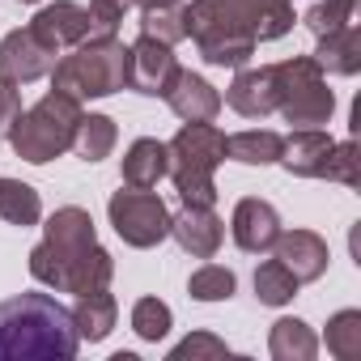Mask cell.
I'll return each instance as SVG.
<instances>
[{
    "label": "cell",
    "instance_id": "obj_4",
    "mask_svg": "<svg viewBox=\"0 0 361 361\" xmlns=\"http://www.w3.org/2000/svg\"><path fill=\"white\" fill-rule=\"evenodd\" d=\"M77 123H81V102L51 90V94H43L30 111L18 115V123L9 128V145H13V153H18L22 161L47 166L51 157H60L64 149H73Z\"/></svg>",
    "mask_w": 361,
    "mask_h": 361
},
{
    "label": "cell",
    "instance_id": "obj_29",
    "mask_svg": "<svg viewBox=\"0 0 361 361\" xmlns=\"http://www.w3.org/2000/svg\"><path fill=\"white\" fill-rule=\"evenodd\" d=\"M234 289H238V276H234L230 268H221V264H204V268H196L192 281H188V293H192L196 302H230Z\"/></svg>",
    "mask_w": 361,
    "mask_h": 361
},
{
    "label": "cell",
    "instance_id": "obj_7",
    "mask_svg": "<svg viewBox=\"0 0 361 361\" xmlns=\"http://www.w3.org/2000/svg\"><path fill=\"white\" fill-rule=\"evenodd\" d=\"M276 68V111L285 115V123L293 128H319L331 119L336 111V94L327 90L323 68L314 64V56H293L272 64Z\"/></svg>",
    "mask_w": 361,
    "mask_h": 361
},
{
    "label": "cell",
    "instance_id": "obj_35",
    "mask_svg": "<svg viewBox=\"0 0 361 361\" xmlns=\"http://www.w3.org/2000/svg\"><path fill=\"white\" fill-rule=\"evenodd\" d=\"M132 5H136V0H90V13H94L98 35H115L119 22H123V13H128Z\"/></svg>",
    "mask_w": 361,
    "mask_h": 361
},
{
    "label": "cell",
    "instance_id": "obj_27",
    "mask_svg": "<svg viewBox=\"0 0 361 361\" xmlns=\"http://www.w3.org/2000/svg\"><path fill=\"white\" fill-rule=\"evenodd\" d=\"M293 293H298V276L281 259H268L255 268V298L264 306H285V302H293Z\"/></svg>",
    "mask_w": 361,
    "mask_h": 361
},
{
    "label": "cell",
    "instance_id": "obj_3",
    "mask_svg": "<svg viewBox=\"0 0 361 361\" xmlns=\"http://www.w3.org/2000/svg\"><path fill=\"white\" fill-rule=\"evenodd\" d=\"M170 149V178L174 192L192 209H213L217 204V166L226 161V132L213 123H183L178 136L166 145Z\"/></svg>",
    "mask_w": 361,
    "mask_h": 361
},
{
    "label": "cell",
    "instance_id": "obj_5",
    "mask_svg": "<svg viewBox=\"0 0 361 361\" xmlns=\"http://www.w3.org/2000/svg\"><path fill=\"white\" fill-rule=\"evenodd\" d=\"M183 26L200 60L213 68H243L259 47L255 35L230 9V0H192V5H183Z\"/></svg>",
    "mask_w": 361,
    "mask_h": 361
},
{
    "label": "cell",
    "instance_id": "obj_2",
    "mask_svg": "<svg viewBox=\"0 0 361 361\" xmlns=\"http://www.w3.org/2000/svg\"><path fill=\"white\" fill-rule=\"evenodd\" d=\"M128 68H132V51L115 35H98V39H85V43L68 47V56L56 60L51 90L68 94L77 102L111 98V94L128 90Z\"/></svg>",
    "mask_w": 361,
    "mask_h": 361
},
{
    "label": "cell",
    "instance_id": "obj_16",
    "mask_svg": "<svg viewBox=\"0 0 361 361\" xmlns=\"http://www.w3.org/2000/svg\"><path fill=\"white\" fill-rule=\"evenodd\" d=\"M276 259L298 276V285H306V281H319L323 272H327V243L314 234V230H281V238H276Z\"/></svg>",
    "mask_w": 361,
    "mask_h": 361
},
{
    "label": "cell",
    "instance_id": "obj_28",
    "mask_svg": "<svg viewBox=\"0 0 361 361\" xmlns=\"http://www.w3.org/2000/svg\"><path fill=\"white\" fill-rule=\"evenodd\" d=\"M327 353L336 361L361 357V310H336L327 319Z\"/></svg>",
    "mask_w": 361,
    "mask_h": 361
},
{
    "label": "cell",
    "instance_id": "obj_36",
    "mask_svg": "<svg viewBox=\"0 0 361 361\" xmlns=\"http://www.w3.org/2000/svg\"><path fill=\"white\" fill-rule=\"evenodd\" d=\"M18 115H22V85L0 77V140H9V128L18 123Z\"/></svg>",
    "mask_w": 361,
    "mask_h": 361
},
{
    "label": "cell",
    "instance_id": "obj_25",
    "mask_svg": "<svg viewBox=\"0 0 361 361\" xmlns=\"http://www.w3.org/2000/svg\"><path fill=\"white\" fill-rule=\"evenodd\" d=\"M43 238L56 243V247H85V243H98L94 217H90L85 209H77V204L56 209V213L47 217V226H43Z\"/></svg>",
    "mask_w": 361,
    "mask_h": 361
},
{
    "label": "cell",
    "instance_id": "obj_24",
    "mask_svg": "<svg viewBox=\"0 0 361 361\" xmlns=\"http://www.w3.org/2000/svg\"><path fill=\"white\" fill-rule=\"evenodd\" d=\"M0 217H5L9 226H39L43 217V200L30 183H22V178H0Z\"/></svg>",
    "mask_w": 361,
    "mask_h": 361
},
{
    "label": "cell",
    "instance_id": "obj_37",
    "mask_svg": "<svg viewBox=\"0 0 361 361\" xmlns=\"http://www.w3.org/2000/svg\"><path fill=\"white\" fill-rule=\"evenodd\" d=\"M140 9H161V5H178V0H136Z\"/></svg>",
    "mask_w": 361,
    "mask_h": 361
},
{
    "label": "cell",
    "instance_id": "obj_34",
    "mask_svg": "<svg viewBox=\"0 0 361 361\" xmlns=\"http://www.w3.org/2000/svg\"><path fill=\"white\" fill-rule=\"evenodd\" d=\"M188 357H192V361H200V357H213V361H217V357H230V348H226V340H217L213 331H196V336H188L183 344L170 348V361H188Z\"/></svg>",
    "mask_w": 361,
    "mask_h": 361
},
{
    "label": "cell",
    "instance_id": "obj_26",
    "mask_svg": "<svg viewBox=\"0 0 361 361\" xmlns=\"http://www.w3.org/2000/svg\"><path fill=\"white\" fill-rule=\"evenodd\" d=\"M115 140H119V128H115L111 115H81L77 136H73V149L85 161H102V157H111Z\"/></svg>",
    "mask_w": 361,
    "mask_h": 361
},
{
    "label": "cell",
    "instance_id": "obj_18",
    "mask_svg": "<svg viewBox=\"0 0 361 361\" xmlns=\"http://www.w3.org/2000/svg\"><path fill=\"white\" fill-rule=\"evenodd\" d=\"M230 9L255 35V43H272L293 30V0H230Z\"/></svg>",
    "mask_w": 361,
    "mask_h": 361
},
{
    "label": "cell",
    "instance_id": "obj_33",
    "mask_svg": "<svg viewBox=\"0 0 361 361\" xmlns=\"http://www.w3.org/2000/svg\"><path fill=\"white\" fill-rule=\"evenodd\" d=\"M361 157H357V145L344 140V145H331L327 161H323V178H331V183H344V188H357L361 183Z\"/></svg>",
    "mask_w": 361,
    "mask_h": 361
},
{
    "label": "cell",
    "instance_id": "obj_19",
    "mask_svg": "<svg viewBox=\"0 0 361 361\" xmlns=\"http://www.w3.org/2000/svg\"><path fill=\"white\" fill-rule=\"evenodd\" d=\"M166 170H170V149L153 136H140L123 153V188H157Z\"/></svg>",
    "mask_w": 361,
    "mask_h": 361
},
{
    "label": "cell",
    "instance_id": "obj_11",
    "mask_svg": "<svg viewBox=\"0 0 361 361\" xmlns=\"http://www.w3.org/2000/svg\"><path fill=\"white\" fill-rule=\"evenodd\" d=\"M30 30H35L56 56L68 51V47H77V43H85V39H98L94 13H90L85 5H73V0H56V5L39 9L35 22H30Z\"/></svg>",
    "mask_w": 361,
    "mask_h": 361
},
{
    "label": "cell",
    "instance_id": "obj_13",
    "mask_svg": "<svg viewBox=\"0 0 361 361\" xmlns=\"http://www.w3.org/2000/svg\"><path fill=\"white\" fill-rule=\"evenodd\" d=\"M276 68L272 64H259V68H238V77L230 81L226 90V102L243 115V119H264L276 111Z\"/></svg>",
    "mask_w": 361,
    "mask_h": 361
},
{
    "label": "cell",
    "instance_id": "obj_14",
    "mask_svg": "<svg viewBox=\"0 0 361 361\" xmlns=\"http://www.w3.org/2000/svg\"><path fill=\"white\" fill-rule=\"evenodd\" d=\"M170 234H174V243L183 247L188 255L213 259V255L221 251V243H226V221H221L213 209H192V204H183V213L170 217Z\"/></svg>",
    "mask_w": 361,
    "mask_h": 361
},
{
    "label": "cell",
    "instance_id": "obj_12",
    "mask_svg": "<svg viewBox=\"0 0 361 361\" xmlns=\"http://www.w3.org/2000/svg\"><path fill=\"white\" fill-rule=\"evenodd\" d=\"M230 230H234V243H238L247 255H264V251H272L276 238H281V217H276V209H272L268 200L247 196V200L234 204Z\"/></svg>",
    "mask_w": 361,
    "mask_h": 361
},
{
    "label": "cell",
    "instance_id": "obj_23",
    "mask_svg": "<svg viewBox=\"0 0 361 361\" xmlns=\"http://www.w3.org/2000/svg\"><path fill=\"white\" fill-rule=\"evenodd\" d=\"M281 132L272 128H247V132H234L226 136V157L243 161V166H272L281 157Z\"/></svg>",
    "mask_w": 361,
    "mask_h": 361
},
{
    "label": "cell",
    "instance_id": "obj_1",
    "mask_svg": "<svg viewBox=\"0 0 361 361\" xmlns=\"http://www.w3.org/2000/svg\"><path fill=\"white\" fill-rule=\"evenodd\" d=\"M81 348L73 310L51 293H18L0 302V361H73Z\"/></svg>",
    "mask_w": 361,
    "mask_h": 361
},
{
    "label": "cell",
    "instance_id": "obj_10",
    "mask_svg": "<svg viewBox=\"0 0 361 361\" xmlns=\"http://www.w3.org/2000/svg\"><path fill=\"white\" fill-rule=\"evenodd\" d=\"M132 68H128V85L145 98H166V90L174 85L178 77V60H174V47L170 43H157L149 35H140L132 47Z\"/></svg>",
    "mask_w": 361,
    "mask_h": 361
},
{
    "label": "cell",
    "instance_id": "obj_8",
    "mask_svg": "<svg viewBox=\"0 0 361 361\" xmlns=\"http://www.w3.org/2000/svg\"><path fill=\"white\" fill-rule=\"evenodd\" d=\"M106 217L115 226V234L136 247L149 251L161 238H170V209L161 204V196H153V188H123L106 200Z\"/></svg>",
    "mask_w": 361,
    "mask_h": 361
},
{
    "label": "cell",
    "instance_id": "obj_38",
    "mask_svg": "<svg viewBox=\"0 0 361 361\" xmlns=\"http://www.w3.org/2000/svg\"><path fill=\"white\" fill-rule=\"evenodd\" d=\"M22 5H39V0H22Z\"/></svg>",
    "mask_w": 361,
    "mask_h": 361
},
{
    "label": "cell",
    "instance_id": "obj_21",
    "mask_svg": "<svg viewBox=\"0 0 361 361\" xmlns=\"http://www.w3.org/2000/svg\"><path fill=\"white\" fill-rule=\"evenodd\" d=\"M115 319H119V302H115L106 289L81 293V298H77V306H73L77 336H81V340H90V344L106 340V336H111V327H115Z\"/></svg>",
    "mask_w": 361,
    "mask_h": 361
},
{
    "label": "cell",
    "instance_id": "obj_31",
    "mask_svg": "<svg viewBox=\"0 0 361 361\" xmlns=\"http://www.w3.org/2000/svg\"><path fill=\"white\" fill-rule=\"evenodd\" d=\"M140 35L157 39V43H178L188 39V26H183V5H161V9H145L140 13Z\"/></svg>",
    "mask_w": 361,
    "mask_h": 361
},
{
    "label": "cell",
    "instance_id": "obj_22",
    "mask_svg": "<svg viewBox=\"0 0 361 361\" xmlns=\"http://www.w3.org/2000/svg\"><path fill=\"white\" fill-rule=\"evenodd\" d=\"M268 353L276 361H314L319 340H314L310 323H302V319H276L272 331H268Z\"/></svg>",
    "mask_w": 361,
    "mask_h": 361
},
{
    "label": "cell",
    "instance_id": "obj_9",
    "mask_svg": "<svg viewBox=\"0 0 361 361\" xmlns=\"http://www.w3.org/2000/svg\"><path fill=\"white\" fill-rule=\"evenodd\" d=\"M56 68V51L26 26V30H9L0 39V77L13 85H30L39 77H47Z\"/></svg>",
    "mask_w": 361,
    "mask_h": 361
},
{
    "label": "cell",
    "instance_id": "obj_30",
    "mask_svg": "<svg viewBox=\"0 0 361 361\" xmlns=\"http://www.w3.org/2000/svg\"><path fill=\"white\" fill-rule=\"evenodd\" d=\"M353 18H357V0H319V5L306 9L302 22L314 39H323V35H336L340 26H348Z\"/></svg>",
    "mask_w": 361,
    "mask_h": 361
},
{
    "label": "cell",
    "instance_id": "obj_15",
    "mask_svg": "<svg viewBox=\"0 0 361 361\" xmlns=\"http://www.w3.org/2000/svg\"><path fill=\"white\" fill-rule=\"evenodd\" d=\"M166 102L183 123H213L217 111H221V94L200 73H188V68H178L174 85L166 90Z\"/></svg>",
    "mask_w": 361,
    "mask_h": 361
},
{
    "label": "cell",
    "instance_id": "obj_17",
    "mask_svg": "<svg viewBox=\"0 0 361 361\" xmlns=\"http://www.w3.org/2000/svg\"><path fill=\"white\" fill-rule=\"evenodd\" d=\"M331 145L336 140L323 128H298L289 140H281V157L276 161L289 174H298V178H323V161H327Z\"/></svg>",
    "mask_w": 361,
    "mask_h": 361
},
{
    "label": "cell",
    "instance_id": "obj_32",
    "mask_svg": "<svg viewBox=\"0 0 361 361\" xmlns=\"http://www.w3.org/2000/svg\"><path fill=\"white\" fill-rule=\"evenodd\" d=\"M170 323H174V314H170V306H166L161 298H140V302L132 306V331H136L140 340H149V344H157V340L170 331Z\"/></svg>",
    "mask_w": 361,
    "mask_h": 361
},
{
    "label": "cell",
    "instance_id": "obj_20",
    "mask_svg": "<svg viewBox=\"0 0 361 361\" xmlns=\"http://www.w3.org/2000/svg\"><path fill=\"white\" fill-rule=\"evenodd\" d=\"M314 64L336 77H357L361 73V26L348 22L336 35H323L314 47Z\"/></svg>",
    "mask_w": 361,
    "mask_h": 361
},
{
    "label": "cell",
    "instance_id": "obj_6",
    "mask_svg": "<svg viewBox=\"0 0 361 361\" xmlns=\"http://www.w3.org/2000/svg\"><path fill=\"white\" fill-rule=\"evenodd\" d=\"M30 276L56 293H94L106 289L115 276V259L106 247L85 243V247H56V243H39L30 251Z\"/></svg>",
    "mask_w": 361,
    "mask_h": 361
}]
</instances>
